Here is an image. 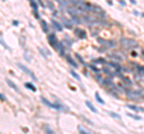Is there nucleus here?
Instances as JSON below:
<instances>
[{"label": "nucleus", "mask_w": 144, "mask_h": 134, "mask_svg": "<svg viewBox=\"0 0 144 134\" xmlns=\"http://www.w3.org/2000/svg\"><path fill=\"white\" fill-rule=\"evenodd\" d=\"M48 41H49L51 45L60 53L61 56H65V45H64L62 42H59V41H58L54 34H49V35H48Z\"/></svg>", "instance_id": "1"}, {"label": "nucleus", "mask_w": 144, "mask_h": 134, "mask_svg": "<svg viewBox=\"0 0 144 134\" xmlns=\"http://www.w3.org/2000/svg\"><path fill=\"white\" fill-rule=\"evenodd\" d=\"M119 42H120L121 47H124V48H127V49H134V48H137V47H138V43H137V41H134L133 38L121 37Z\"/></svg>", "instance_id": "2"}, {"label": "nucleus", "mask_w": 144, "mask_h": 134, "mask_svg": "<svg viewBox=\"0 0 144 134\" xmlns=\"http://www.w3.org/2000/svg\"><path fill=\"white\" fill-rule=\"evenodd\" d=\"M126 98L132 99V101H136V102H139V101H143V92H139V91H134V90H129L126 92Z\"/></svg>", "instance_id": "3"}, {"label": "nucleus", "mask_w": 144, "mask_h": 134, "mask_svg": "<svg viewBox=\"0 0 144 134\" xmlns=\"http://www.w3.org/2000/svg\"><path fill=\"white\" fill-rule=\"evenodd\" d=\"M41 102H42L44 105H47V107H49V108H52V109H55V110H65V111H67V110H69L65 105L57 104V103H52V102H49V101H48L47 98H44V97H42V98H41Z\"/></svg>", "instance_id": "4"}, {"label": "nucleus", "mask_w": 144, "mask_h": 134, "mask_svg": "<svg viewBox=\"0 0 144 134\" xmlns=\"http://www.w3.org/2000/svg\"><path fill=\"white\" fill-rule=\"evenodd\" d=\"M99 43L100 45H102L106 49L107 48H114L115 45H116V42H114L113 40H104V38H101V37H99Z\"/></svg>", "instance_id": "5"}, {"label": "nucleus", "mask_w": 144, "mask_h": 134, "mask_svg": "<svg viewBox=\"0 0 144 134\" xmlns=\"http://www.w3.org/2000/svg\"><path fill=\"white\" fill-rule=\"evenodd\" d=\"M18 67H19V68H21V70H22V71H23V72H24L25 74L30 75V77H31V78H32L34 80H37V78H36V75L34 74V72H31V71L29 70L27 66H24L23 63H18Z\"/></svg>", "instance_id": "6"}, {"label": "nucleus", "mask_w": 144, "mask_h": 134, "mask_svg": "<svg viewBox=\"0 0 144 134\" xmlns=\"http://www.w3.org/2000/svg\"><path fill=\"white\" fill-rule=\"evenodd\" d=\"M74 35H76V37H78L79 40H82V38H85L86 37V34L84 30L79 29V28H76L74 29Z\"/></svg>", "instance_id": "7"}, {"label": "nucleus", "mask_w": 144, "mask_h": 134, "mask_svg": "<svg viewBox=\"0 0 144 134\" xmlns=\"http://www.w3.org/2000/svg\"><path fill=\"white\" fill-rule=\"evenodd\" d=\"M109 58H112L115 61H121L123 60V54L120 52H114V53H108Z\"/></svg>", "instance_id": "8"}, {"label": "nucleus", "mask_w": 144, "mask_h": 134, "mask_svg": "<svg viewBox=\"0 0 144 134\" xmlns=\"http://www.w3.org/2000/svg\"><path fill=\"white\" fill-rule=\"evenodd\" d=\"M119 77H120V79L125 83L126 86H132V85H133V81H132L130 78H127V77H125V75H123V74H120Z\"/></svg>", "instance_id": "9"}, {"label": "nucleus", "mask_w": 144, "mask_h": 134, "mask_svg": "<svg viewBox=\"0 0 144 134\" xmlns=\"http://www.w3.org/2000/svg\"><path fill=\"white\" fill-rule=\"evenodd\" d=\"M30 5H31V7H32V10H34V15H35V18L40 19V15H39V11H37V4H36L35 1H30Z\"/></svg>", "instance_id": "10"}, {"label": "nucleus", "mask_w": 144, "mask_h": 134, "mask_svg": "<svg viewBox=\"0 0 144 134\" xmlns=\"http://www.w3.org/2000/svg\"><path fill=\"white\" fill-rule=\"evenodd\" d=\"M132 66H134L136 67V71H137V73H139L141 75H143L144 77V66H141V65H138V63H131Z\"/></svg>", "instance_id": "11"}, {"label": "nucleus", "mask_w": 144, "mask_h": 134, "mask_svg": "<svg viewBox=\"0 0 144 134\" xmlns=\"http://www.w3.org/2000/svg\"><path fill=\"white\" fill-rule=\"evenodd\" d=\"M52 25H53V28L57 30V31H62V27H61V24L55 20V19H52Z\"/></svg>", "instance_id": "12"}, {"label": "nucleus", "mask_w": 144, "mask_h": 134, "mask_svg": "<svg viewBox=\"0 0 144 134\" xmlns=\"http://www.w3.org/2000/svg\"><path fill=\"white\" fill-rule=\"evenodd\" d=\"M82 23V19L79 16H72L71 17V24H74V25H78Z\"/></svg>", "instance_id": "13"}, {"label": "nucleus", "mask_w": 144, "mask_h": 134, "mask_svg": "<svg viewBox=\"0 0 144 134\" xmlns=\"http://www.w3.org/2000/svg\"><path fill=\"white\" fill-rule=\"evenodd\" d=\"M6 83H7V85H9V86H10L11 89H13L14 91H16V92H18V93L21 92V91H19V89L17 88V85L14 84V83L12 81V80H10V79H6Z\"/></svg>", "instance_id": "14"}, {"label": "nucleus", "mask_w": 144, "mask_h": 134, "mask_svg": "<svg viewBox=\"0 0 144 134\" xmlns=\"http://www.w3.org/2000/svg\"><path fill=\"white\" fill-rule=\"evenodd\" d=\"M126 107H127L129 109L134 110V111H143V113H144V109H143V108H139V107H137V105H134V104H127Z\"/></svg>", "instance_id": "15"}, {"label": "nucleus", "mask_w": 144, "mask_h": 134, "mask_svg": "<svg viewBox=\"0 0 144 134\" xmlns=\"http://www.w3.org/2000/svg\"><path fill=\"white\" fill-rule=\"evenodd\" d=\"M85 105L89 108V109H90V110H91V111H93V113H97V109L93 105V103H91L90 101H85Z\"/></svg>", "instance_id": "16"}, {"label": "nucleus", "mask_w": 144, "mask_h": 134, "mask_svg": "<svg viewBox=\"0 0 144 134\" xmlns=\"http://www.w3.org/2000/svg\"><path fill=\"white\" fill-rule=\"evenodd\" d=\"M88 68H89L90 71H93L94 73H96V74H99V73H100V70H99L95 65H91V63H90V65H88Z\"/></svg>", "instance_id": "17"}, {"label": "nucleus", "mask_w": 144, "mask_h": 134, "mask_svg": "<svg viewBox=\"0 0 144 134\" xmlns=\"http://www.w3.org/2000/svg\"><path fill=\"white\" fill-rule=\"evenodd\" d=\"M61 20H62V23H64V25L66 27V28H69V29H71L72 28V24H71V22H69L65 17H61Z\"/></svg>", "instance_id": "18"}, {"label": "nucleus", "mask_w": 144, "mask_h": 134, "mask_svg": "<svg viewBox=\"0 0 144 134\" xmlns=\"http://www.w3.org/2000/svg\"><path fill=\"white\" fill-rule=\"evenodd\" d=\"M93 63H106L107 65V61L103 59V58H99V59H93L91 60Z\"/></svg>", "instance_id": "19"}, {"label": "nucleus", "mask_w": 144, "mask_h": 134, "mask_svg": "<svg viewBox=\"0 0 144 134\" xmlns=\"http://www.w3.org/2000/svg\"><path fill=\"white\" fill-rule=\"evenodd\" d=\"M40 23H41V27H42V29L44 32H48L49 31V29H48V25H47V23H46V20H40Z\"/></svg>", "instance_id": "20"}, {"label": "nucleus", "mask_w": 144, "mask_h": 134, "mask_svg": "<svg viewBox=\"0 0 144 134\" xmlns=\"http://www.w3.org/2000/svg\"><path fill=\"white\" fill-rule=\"evenodd\" d=\"M95 98H96V101H97L99 103H101V104H104V101H103V99L100 97V93H99V92H95Z\"/></svg>", "instance_id": "21"}, {"label": "nucleus", "mask_w": 144, "mask_h": 134, "mask_svg": "<svg viewBox=\"0 0 144 134\" xmlns=\"http://www.w3.org/2000/svg\"><path fill=\"white\" fill-rule=\"evenodd\" d=\"M25 86H27V88H28L29 90H31V91H34V92L36 91V86H35L34 84H31V83H25Z\"/></svg>", "instance_id": "22"}, {"label": "nucleus", "mask_w": 144, "mask_h": 134, "mask_svg": "<svg viewBox=\"0 0 144 134\" xmlns=\"http://www.w3.org/2000/svg\"><path fill=\"white\" fill-rule=\"evenodd\" d=\"M78 132H79V134H93V133H89L86 129H84V128L81 127V126H78Z\"/></svg>", "instance_id": "23"}, {"label": "nucleus", "mask_w": 144, "mask_h": 134, "mask_svg": "<svg viewBox=\"0 0 144 134\" xmlns=\"http://www.w3.org/2000/svg\"><path fill=\"white\" fill-rule=\"evenodd\" d=\"M66 59H67V61H69V63H71L74 68H77V63L74 62V60L72 59V58H70V56H66Z\"/></svg>", "instance_id": "24"}, {"label": "nucleus", "mask_w": 144, "mask_h": 134, "mask_svg": "<svg viewBox=\"0 0 144 134\" xmlns=\"http://www.w3.org/2000/svg\"><path fill=\"white\" fill-rule=\"evenodd\" d=\"M70 73H71V74L73 75V77H74V78H76L78 81H81V77H79V74H78L76 71H72V70H71V71H70Z\"/></svg>", "instance_id": "25"}, {"label": "nucleus", "mask_w": 144, "mask_h": 134, "mask_svg": "<svg viewBox=\"0 0 144 134\" xmlns=\"http://www.w3.org/2000/svg\"><path fill=\"white\" fill-rule=\"evenodd\" d=\"M44 132H46L47 134H55L53 131H52V129H51V127H49V126H47V125L44 126Z\"/></svg>", "instance_id": "26"}, {"label": "nucleus", "mask_w": 144, "mask_h": 134, "mask_svg": "<svg viewBox=\"0 0 144 134\" xmlns=\"http://www.w3.org/2000/svg\"><path fill=\"white\" fill-rule=\"evenodd\" d=\"M108 114H109L112 117H114V119H118V120L121 119V117H120V115H118L116 113H113V111H108Z\"/></svg>", "instance_id": "27"}, {"label": "nucleus", "mask_w": 144, "mask_h": 134, "mask_svg": "<svg viewBox=\"0 0 144 134\" xmlns=\"http://www.w3.org/2000/svg\"><path fill=\"white\" fill-rule=\"evenodd\" d=\"M74 56H76V58L78 59V61H79L81 63H83V65H85V62H84V60L82 59V56H81V55H79L78 53H76V54H74Z\"/></svg>", "instance_id": "28"}, {"label": "nucleus", "mask_w": 144, "mask_h": 134, "mask_svg": "<svg viewBox=\"0 0 144 134\" xmlns=\"http://www.w3.org/2000/svg\"><path fill=\"white\" fill-rule=\"evenodd\" d=\"M39 52L41 53V55L43 56V59H47V56H48V55H47V54L43 52V48H39Z\"/></svg>", "instance_id": "29"}, {"label": "nucleus", "mask_w": 144, "mask_h": 134, "mask_svg": "<svg viewBox=\"0 0 144 134\" xmlns=\"http://www.w3.org/2000/svg\"><path fill=\"white\" fill-rule=\"evenodd\" d=\"M127 116H130V117H132V119L134 120H141V116H137V115H134V114H127Z\"/></svg>", "instance_id": "30"}, {"label": "nucleus", "mask_w": 144, "mask_h": 134, "mask_svg": "<svg viewBox=\"0 0 144 134\" xmlns=\"http://www.w3.org/2000/svg\"><path fill=\"white\" fill-rule=\"evenodd\" d=\"M95 78H96V80H97L99 83H101V84H102V81L104 80V79L102 78V75H100V74H96V77H95Z\"/></svg>", "instance_id": "31"}, {"label": "nucleus", "mask_w": 144, "mask_h": 134, "mask_svg": "<svg viewBox=\"0 0 144 134\" xmlns=\"http://www.w3.org/2000/svg\"><path fill=\"white\" fill-rule=\"evenodd\" d=\"M47 5H48V7L52 10V12H53V11H55V10H54V5H53L51 1H48V2H47Z\"/></svg>", "instance_id": "32"}, {"label": "nucleus", "mask_w": 144, "mask_h": 134, "mask_svg": "<svg viewBox=\"0 0 144 134\" xmlns=\"http://www.w3.org/2000/svg\"><path fill=\"white\" fill-rule=\"evenodd\" d=\"M1 45H2V47H5V49H10V48H9V45H7L6 43H5V42H4L2 37H1Z\"/></svg>", "instance_id": "33"}, {"label": "nucleus", "mask_w": 144, "mask_h": 134, "mask_svg": "<svg viewBox=\"0 0 144 134\" xmlns=\"http://www.w3.org/2000/svg\"><path fill=\"white\" fill-rule=\"evenodd\" d=\"M97 50H99V52H106V48H104V47H101V48H99Z\"/></svg>", "instance_id": "34"}, {"label": "nucleus", "mask_w": 144, "mask_h": 134, "mask_svg": "<svg viewBox=\"0 0 144 134\" xmlns=\"http://www.w3.org/2000/svg\"><path fill=\"white\" fill-rule=\"evenodd\" d=\"M12 24H13L14 27H17V25L19 24V22H18V20H13V22H12Z\"/></svg>", "instance_id": "35"}, {"label": "nucleus", "mask_w": 144, "mask_h": 134, "mask_svg": "<svg viewBox=\"0 0 144 134\" xmlns=\"http://www.w3.org/2000/svg\"><path fill=\"white\" fill-rule=\"evenodd\" d=\"M39 5H40V6H42V7H44V4H43L42 1H39Z\"/></svg>", "instance_id": "36"}, {"label": "nucleus", "mask_w": 144, "mask_h": 134, "mask_svg": "<svg viewBox=\"0 0 144 134\" xmlns=\"http://www.w3.org/2000/svg\"><path fill=\"white\" fill-rule=\"evenodd\" d=\"M0 97H1V101H5V99H6V98H5V96H4L2 93H1V96H0Z\"/></svg>", "instance_id": "37"}, {"label": "nucleus", "mask_w": 144, "mask_h": 134, "mask_svg": "<svg viewBox=\"0 0 144 134\" xmlns=\"http://www.w3.org/2000/svg\"><path fill=\"white\" fill-rule=\"evenodd\" d=\"M141 58H142V59L144 60V50H143V52H142V54H141Z\"/></svg>", "instance_id": "38"}]
</instances>
